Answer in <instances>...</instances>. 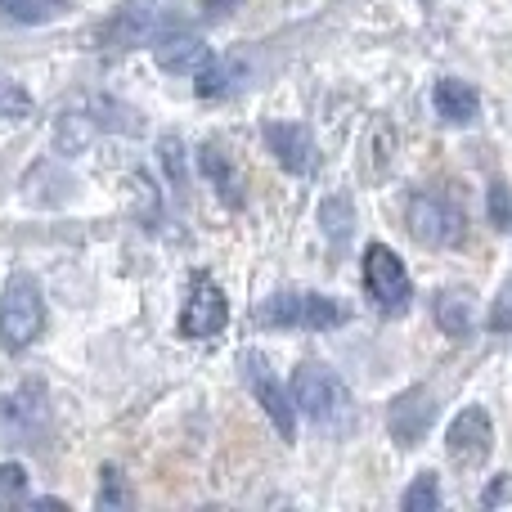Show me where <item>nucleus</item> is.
Wrapping results in <instances>:
<instances>
[{"label": "nucleus", "mask_w": 512, "mask_h": 512, "mask_svg": "<svg viewBox=\"0 0 512 512\" xmlns=\"http://www.w3.org/2000/svg\"><path fill=\"white\" fill-rule=\"evenodd\" d=\"M45 333V292L27 270H14L0 288V346L9 355L36 346Z\"/></svg>", "instance_id": "obj_1"}, {"label": "nucleus", "mask_w": 512, "mask_h": 512, "mask_svg": "<svg viewBox=\"0 0 512 512\" xmlns=\"http://www.w3.org/2000/svg\"><path fill=\"white\" fill-rule=\"evenodd\" d=\"M288 391H292L297 414H306V423L333 427V423H342V418L351 414V387H346L333 369H324V364H315V360L292 369Z\"/></svg>", "instance_id": "obj_2"}, {"label": "nucleus", "mask_w": 512, "mask_h": 512, "mask_svg": "<svg viewBox=\"0 0 512 512\" xmlns=\"http://www.w3.org/2000/svg\"><path fill=\"white\" fill-rule=\"evenodd\" d=\"M405 225L427 248H459L468 239V212H463V203L450 194H436V189H423V194L409 198Z\"/></svg>", "instance_id": "obj_3"}, {"label": "nucleus", "mask_w": 512, "mask_h": 512, "mask_svg": "<svg viewBox=\"0 0 512 512\" xmlns=\"http://www.w3.org/2000/svg\"><path fill=\"white\" fill-rule=\"evenodd\" d=\"M364 292L382 315H405L414 301V279H409L405 261L387 243H369L364 248Z\"/></svg>", "instance_id": "obj_4"}, {"label": "nucleus", "mask_w": 512, "mask_h": 512, "mask_svg": "<svg viewBox=\"0 0 512 512\" xmlns=\"http://www.w3.org/2000/svg\"><path fill=\"white\" fill-rule=\"evenodd\" d=\"M180 0H122L108 14V23L99 27V45L108 50H131V45L158 41V32L167 27V18L176 14Z\"/></svg>", "instance_id": "obj_5"}, {"label": "nucleus", "mask_w": 512, "mask_h": 512, "mask_svg": "<svg viewBox=\"0 0 512 512\" xmlns=\"http://www.w3.org/2000/svg\"><path fill=\"white\" fill-rule=\"evenodd\" d=\"M346 319V310L337 306L324 292H274L261 306V324L270 328H306V333H319V328H337Z\"/></svg>", "instance_id": "obj_6"}, {"label": "nucleus", "mask_w": 512, "mask_h": 512, "mask_svg": "<svg viewBox=\"0 0 512 512\" xmlns=\"http://www.w3.org/2000/svg\"><path fill=\"white\" fill-rule=\"evenodd\" d=\"M243 378H248L256 405H261L265 418L274 423V432H279L283 441H292V436H297V405H292V391L283 387V382L274 378V369L265 364V355H256V351L243 355Z\"/></svg>", "instance_id": "obj_7"}, {"label": "nucleus", "mask_w": 512, "mask_h": 512, "mask_svg": "<svg viewBox=\"0 0 512 512\" xmlns=\"http://www.w3.org/2000/svg\"><path fill=\"white\" fill-rule=\"evenodd\" d=\"M230 319V301H225L221 283L212 274H198L185 292V306H180V333L185 337H216Z\"/></svg>", "instance_id": "obj_8"}, {"label": "nucleus", "mask_w": 512, "mask_h": 512, "mask_svg": "<svg viewBox=\"0 0 512 512\" xmlns=\"http://www.w3.org/2000/svg\"><path fill=\"white\" fill-rule=\"evenodd\" d=\"M490 445H495V423H490L486 405H463L450 418V432H445L450 459L463 463V468H477V463H486Z\"/></svg>", "instance_id": "obj_9"}, {"label": "nucleus", "mask_w": 512, "mask_h": 512, "mask_svg": "<svg viewBox=\"0 0 512 512\" xmlns=\"http://www.w3.org/2000/svg\"><path fill=\"white\" fill-rule=\"evenodd\" d=\"M265 144H270V153L279 158V167L288 171V176H315L319 171L315 135L301 122H270L265 126Z\"/></svg>", "instance_id": "obj_10"}, {"label": "nucleus", "mask_w": 512, "mask_h": 512, "mask_svg": "<svg viewBox=\"0 0 512 512\" xmlns=\"http://www.w3.org/2000/svg\"><path fill=\"white\" fill-rule=\"evenodd\" d=\"M432 418H436V405H432V396H427V387L400 391V396L391 400V409H387V427H391V436H396L400 445L423 441L427 427H432Z\"/></svg>", "instance_id": "obj_11"}, {"label": "nucleus", "mask_w": 512, "mask_h": 512, "mask_svg": "<svg viewBox=\"0 0 512 512\" xmlns=\"http://www.w3.org/2000/svg\"><path fill=\"white\" fill-rule=\"evenodd\" d=\"M153 59H158V68L171 72V77H194V72L212 59V45L198 32H167L153 45Z\"/></svg>", "instance_id": "obj_12"}, {"label": "nucleus", "mask_w": 512, "mask_h": 512, "mask_svg": "<svg viewBox=\"0 0 512 512\" xmlns=\"http://www.w3.org/2000/svg\"><path fill=\"white\" fill-rule=\"evenodd\" d=\"M432 104H436V117L450 126H472L481 113V95L477 86H468L463 77H441L432 90Z\"/></svg>", "instance_id": "obj_13"}, {"label": "nucleus", "mask_w": 512, "mask_h": 512, "mask_svg": "<svg viewBox=\"0 0 512 512\" xmlns=\"http://www.w3.org/2000/svg\"><path fill=\"white\" fill-rule=\"evenodd\" d=\"M198 171H203L207 176V185L216 189V198H221V203H239V171H234V158L230 153L221 149V144H203V149H198Z\"/></svg>", "instance_id": "obj_14"}, {"label": "nucleus", "mask_w": 512, "mask_h": 512, "mask_svg": "<svg viewBox=\"0 0 512 512\" xmlns=\"http://www.w3.org/2000/svg\"><path fill=\"white\" fill-rule=\"evenodd\" d=\"M68 14V0H0V18L18 27H36V23H50V18Z\"/></svg>", "instance_id": "obj_15"}, {"label": "nucleus", "mask_w": 512, "mask_h": 512, "mask_svg": "<svg viewBox=\"0 0 512 512\" xmlns=\"http://www.w3.org/2000/svg\"><path fill=\"white\" fill-rule=\"evenodd\" d=\"M436 324H441V333L450 337H468L472 333V297L459 288H445L441 297H436Z\"/></svg>", "instance_id": "obj_16"}, {"label": "nucleus", "mask_w": 512, "mask_h": 512, "mask_svg": "<svg viewBox=\"0 0 512 512\" xmlns=\"http://www.w3.org/2000/svg\"><path fill=\"white\" fill-rule=\"evenodd\" d=\"M239 72H243L239 63H230V59H216V54H212V59H207L203 68L194 72V90H198V95H203V99H216V95H225V90L234 86V77H239Z\"/></svg>", "instance_id": "obj_17"}, {"label": "nucleus", "mask_w": 512, "mask_h": 512, "mask_svg": "<svg viewBox=\"0 0 512 512\" xmlns=\"http://www.w3.org/2000/svg\"><path fill=\"white\" fill-rule=\"evenodd\" d=\"M158 162H162V171H167L171 194H185L189 189V153H185V140H180V135H167V140L158 144Z\"/></svg>", "instance_id": "obj_18"}, {"label": "nucleus", "mask_w": 512, "mask_h": 512, "mask_svg": "<svg viewBox=\"0 0 512 512\" xmlns=\"http://www.w3.org/2000/svg\"><path fill=\"white\" fill-rule=\"evenodd\" d=\"M32 113H36L32 90L18 86V81H0V122H23Z\"/></svg>", "instance_id": "obj_19"}, {"label": "nucleus", "mask_w": 512, "mask_h": 512, "mask_svg": "<svg viewBox=\"0 0 512 512\" xmlns=\"http://www.w3.org/2000/svg\"><path fill=\"white\" fill-rule=\"evenodd\" d=\"M27 486H32V477L23 463H0V508L27 504Z\"/></svg>", "instance_id": "obj_20"}, {"label": "nucleus", "mask_w": 512, "mask_h": 512, "mask_svg": "<svg viewBox=\"0 0 512 512\" xmlns=\"http://www.w3.org/2000/svg\"><path fill=\"white\" fill-rule=\"evenodd\" d=\"M400 508H405V512H436V508H441V490H436V472H418V481L405 490V499H400Z\"/></svg>", "instance_id": "obj_21"}, {"label": "nucleus", "mask_w": 512, "mask_h": 512, "mask_svg": "<svg viewBox=\"0 0 512 512\" xmlns=\"http://www.w3.org/2000/svg\"><path fill=\"white\" fill-rule=\"evenodd\" d=\"M490 225H495V230H512V189L504 180L490 185Z\"/></svg>", "instance_id": "obj_22"}, {"label": "nucleus", "mask_w": 512, "mask_h": 512, "mask_svg": "<svg viewBox=\"0 0 512 512\" xmlns=\"http://www.w3.org/2000/svg\"><path fill=\"white\" fill-rule=\"evenodd\" d=\"M486 324H490V333H512V279L499 288V297L490 301Z\"/></svg>", "instance_id": "obj_23"}, {"label": "nucleus", "mask_w": 512, "mask_h": 512, "mask_svg": "<svg viewBox=\"0 0 512 512\" xmlns=\"http://www.w3.org/2000/svg\"><path fill=\"white\" fill-rule=\"evenodd\" d=\"M99 504H126V495H117V472L113 468H104V499H99Z\"/></svg>", "instance_id": "obj_24"}, {"label": "nucleus", "mask_w": 512, "mask_h": 512, "mask_svg": "<svg viewBox=\"0 0 512 512\" xmlns=\"http://www.w3.org/2000/svg\"><path fill=\"white\" fill-rule=\"evenodd\" d=\"M239 5H243V0H203V14L207 18H225L230 9H239Z\"/></svg>", "instance_id": "obj_25"}]
</instances>
